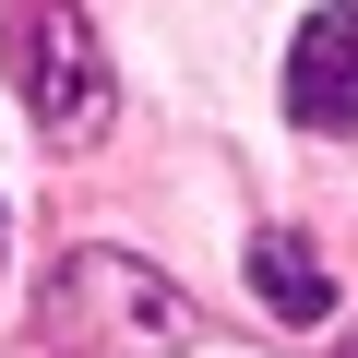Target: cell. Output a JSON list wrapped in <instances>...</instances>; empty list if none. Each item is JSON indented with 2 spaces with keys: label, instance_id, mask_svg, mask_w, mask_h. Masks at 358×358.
<instances>
[{
  "label": "cell",
  "instance_id": "3",
  "mask_svg": "<svg viewBox=\"0 0 358 358\" xmlns=\"http://www.w3.org/2000/svg\"><path fill=\"white\" fill-rule=\"evenodd\" d=\"M251 287H263L275 322H322L334 310V275H322V251L299 227H251Z\"/></svg>",
  "mask_w": 358,
  "mask_h": 358
},
{
  "label": "cell",
  "instance_id": "1",
  "mask_svg": "<svg viewBox=\"0 0 358 358\" xmlns=\"http://www.w3.org/2000/svg\"><path fill=\"white\" fill-rule=\"evenodd\" d=\"M13 84L36 108V131H60V143H84L108 120V60H96V24L72 13V0H36V13L13 24Z\"/></svg>",
  "mask_w": 358,
  "mask_h": 358
},
{
  "label": "cell",
  "instance_id": "2",
  "mask_svg": "<svg viewBox=\"0 0 358 358\" xmlns=\"http://www.w3.org/2000/svg\"><path fill=\"white\" fill-rule=\"evenodd\" d=\"M287 108H299L310 131H358V13H346V0L299 24V48H287Z\"/></svg>",
  "mask_w": 358,
  "mask_h": 358
}]
</instances>
